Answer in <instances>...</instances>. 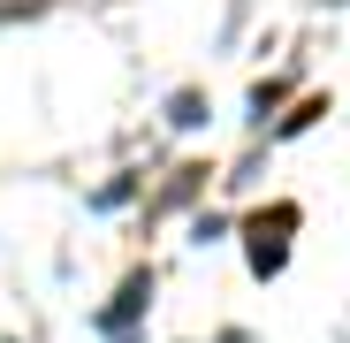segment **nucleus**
<instances>
[{
  "label": "nucleus",
  "mask_w": 350,
  "mask_h": 343,
  "mask_svg": "<svg viewBox=\"0 0 350 343\" xmlns=\"http://www.w3.org/2000/svg\"><path fill=\"white\" fill-rule=\"evenodd\" d=\"M145 305H152V267H137V275H122V290H114V305L99 313V328L114 335V343H122L137 320H145Z\"/></svg>",
  "instance_id": "1"
},
{
  "label": "nucleus",
  "mask_w": 350,
  "mask_h": 343,
  "mask_svg": "<svg viewBox=\"0 0 350 343\" xmlns=\"http://www.w3.org/2000/svg\"><path fill=\"white\" fill-rule=\"evenodd\" d=\"M289 221H297V206H274V229H289ZM282 237H267V221L252 229V275H282Z\"/></svg>",
  "instance_id": "2"
},
{
  "label": "nucleus",
  "mask_w": 350,
  "mask_h": 343,
  "mask_svg": "<svg viewBox=\"0 0 350 343\" xmlns=\"http://www.w3.org/2000/svg\"><path fill=\"white\" fill-rule=\"evenodd\" d=\"M167 123H175V130H198V123H206V99H198V92H175Z\"/></svg>",
  "instance_id": "3"
},
{
  "label": "nucleus",
  "mask_w": 350,
  "mask_h": 343,
  "mask_svg": "<svg viewBox=\"0 0 350 343\" xmlns=\"http://www.w3.org/2000/svg\"><path fill=\"white\" fill-rule=\"evenodd\" d=\"M221 343H244V328H228V335H221Z\"/></svg>",
  "instance_id": "4"
}]
</instances>
